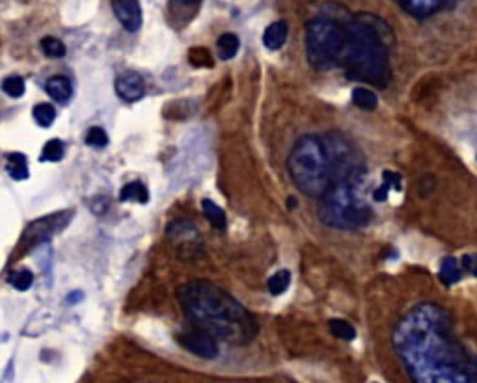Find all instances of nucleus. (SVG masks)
Here are the masks:
<instances>
[{
  "mask_svg": "<svg viewBox=\"0 0 477 383\" xmlns=\"http://www.w3.org/2000/svg\"><path fill=\"white\" fill-rule=\"evenodd\" d=\"M391 343L412 383H477V356L461 343L440 305L411 307L393 328Z\"/></svg>",
  "mask_w": 477,
  "mask_h": 383,
  "instance_id": "obj_1",
  "label": "nucleus"
},
{
  "mask_svg": "<svg viewBox=\"0 0 477 383\" xmlns=\"http://www.w3.org/2000/svg\"><path fill=\"white\" fill-rule=\"evenodd\" d=\"M178 300L186 317L215 339L245 346L258 335L259 326L252 313L211 281L196 279L181 285Z\"/></svg>",
  "mask_w": 477,
  "mask_h": 383,
  "instance_id": "obj_2",
  "label": "nucleus"
},
{
  "mask_svg": "<svg viewBox=\"0 0 477 383\" xmlns=\"http://www.w3.org/2000/svg\"><path fill=\"white\" fill-rule=\"evenodd\" d=\"M349 45L343 67L351 79L364 80L375 88H386L391 80L390 47L393 32L377 15L358 14L347 17Z\"/></svg>",
  "mask_w": 477,
  "mask_h": 383,
  "instance_id": "obj_3",
  "label": "nucleus"
},
{
  "mask_svg": "<svg viewBox=\"0 0 477 383\" xmlns=\"http://www.w3.org/2000/svg\"><path fill=\"white\" fill-rule=\"evenodd\" d=\"M365 173L351 179H336L321 196L319 220L334 229H360L371 222L373 212L360 196Z\"/></svg>",
  "mask_w": 477,
  "mask_h": 383,
  "instance_id": "obj_4",
  "label": "nucleus"
},
{
  "mask_svg": "<svg viewBox=\"0 0 477 383\" xmlns=\"http://www.w3.org/2000/svg\"><path fill=\"white\" fill-rule=\"evenodd\" d=\"M349 14L341 12H323L321 17L312 19L306 27V58L317 71L332 67H341L345 51L349 45L347 30Z\"/></svg>",
  "mask_w": 477,
  "mask_h": 383,
  "instance_id": "obj_5",
  "label": "nucleus"
},
{
  "mask_svg": "<svg viewBox=\"0 0 477 383\" xmlns=\"http://www.w3.org/2000/svg\"><path fill=\"white\" fill-rule=\"evenodd\" d=\"M287 170L298 190L310 198H321L332 183L330 160L323 138L313 134L298 138L289 153Z\"/></svg>",
  "mask_w": 477,
  "mask_h": 383,
  "instance_id": "obj_6",
  "label": "nucleus"
},
{
  "mask_svg": "<svg viewBox=\"0 0 477 383\" xmlns=\"http://www.w3.org/2000/svg\"><path fill=\"white\" fill-rule=\"evenodd\" d=\"M166 237L172 242L175 253L183 261H193V259L199 257V253L204 251L201 235L196 229V225L186 222V220H178V222L168 225Z\"/></svg>",
  "mask_w": 477,
  "mask_h": 383,
  "instance_id": "obj_7",
  "label": "nucleus"
},
{
  "mask_svg": "<svg viewBox=\"0 0 477 383\" xmlns=\"http://www.w3.org/2000/svg\"><path fill=\"white\" fill-rule=\"evenodd\" d=\"M71 216H73V212L67 211L56 212V214H51V216H47V218L36 220V222H32V224L28 225L25 238H30L32 242H38V244L49 242L56 233L62 231V229L71 222Z\"/></svg>",
  "mask_w": 477,
  "mask_h": 383,
  "instance_id": "obj_8",
  "label": "nucleus"
},
{
  "mask_svg": "<svg viewBox=\"0 0 477 383\" xmlns=\"http://www.w3.org/2000/svg\"><path fill=\"white\" fill-rule=\"evenodd\" d=\"M178 343L185 348L186 352H191L194 356L201 357V359H215L219 356V344L217 339L212 337L211 333H207L204 330H193L178 335Z\"/></svg>",
  "mask_w": 477,
  "mask_h": 383,
  "instance_id": "obj_9",
  "label": "nucleus"
},
{
  "mask_svg": "<svg viewBox=\"0 0 477 383\" xmlns=\"http://www.w3.org/2000/svg\"><path fill=\"white\" fill-rule=\"evenodd\" d=\"M112 12L127 32H138L142 27V8L138 0H110Z\"/></svg>",
  "mask_w": 477,
  "mask_h": 383,
  "instance_id": "obj_10",
  "label": "nucleus"
},
{
  "mask_svg": "<svg viewBox=\"0 0 477 383\" xmlns=\"http://www.w3.org/2000/svg\"><path fill=\"white\" fill-rule=\"evenodd\" d=\"M144 92H146L144 80L134 71H127V73L119 75L118 80H116V93L127 103H134V101L142 99Z\"/></svg>",
  "mask_w": 477,
  "mask_h": 383,
  "instance_id": "obj_11",
  "label": "nucleus"
},
{
  "mask_svg": "<svg viewBox=\"0 0 477 383\" xmlns=\"http://www.w3.org/2000/svg\"><path fill=\"white\" fill-rule=\"evenodd\" d=\"M445 0H399V4L403 6L404 12H408L411 15L417 17V19H425L431 17L444 6Z\"/></svg>",
  "mask_w": 477,
  "mask_h": 383,
  "instance_id": "obj_12",
  "label": "nucleus"
},
{
  "mask_svg": "<svg viewBox=\"0 0 477 383\" xmlns=\"http://www.w3.org/2000/svg\"><path fill=\"white\" fill-rule=\"evenodd\" d=\"M287 34H289V27L285 21H274L269 27L265 28L263 32V45L269 49V51H278L285 45L287 41Z\"/></svg>",
  "mask_w": 477,
  "mask_h": 383,
  "instance_id": "obj_13",
  "label": "nucleus"
},
{
  "mask_svg": "<svg viewBox=\"0 0 477 383\" xmlns=\"http://www.w3.org/2000/svg\"><path fill=\"white\" fill-rule=\"evenodd\" d=\"M47 93L53 97L56 103H67L73 95V86H71V80L64 77V75H56V77H51L47 80Z\"/></svg>",
  "mask_w": 477,
  "mask_h": 383,
  "instance_id": "obj_14",
  "label": "nucleus"
},
{
  "mask_svg": "<svg viewBox=\"0 0 477 383\" xmlns=\"http://www.w3.org/2000/svg\"><path fill=\"white\" fill-rule=\"evenodd\" d=\"M401 175H399L398 172H391V170H384L382 172V181H380V185L373 190V199L375 201H388V196H390L391 190L399 192L401 190Z\"/></svg>",
  "mask_w": 477,
  "mask_h": 383,
  "instance_id": "obj_15",
  "label": "nucleus"
},
{
  "mask_svg": "<svg viewBox=\"0 0 477 383\" xmlns=\"http://www.w3.org/2000/svg\"><path fill=\"white\" fill-rule=\"evenodd\" d=\"M440 281L445 285V287H451L461 281L463 278V268H461V263L458 259L455 257H445L440 265V274H438Z\"/></svg>",
  "mask_w": 477,
  "mask_h": 383,
  "instance_id": "obj_16",
  "label": "nucleus"
},
{
  "mask_svg": "<svg viewBox=\"0 0 477 383\" xmlns=\"http://www.w3.org/2000/svg\"><path fill=\"white\" fill-rule=\"evenodd\" d=\"M201 211H204V216L207 218V222H209L215 229L224 231L225 225H228V220H225L224 211H222L217 203H212L211 199H204V201H201Z\"/></svg>",
  "mask_w": 477,
  "mask_h": 383,
  "instance_id": "obj_17",
  "label": "nucleus"
},
{
  "mask_svg": "<svg viewBox=\"0 0 477 383\" xmlns=\"http://www.w3.org/2000/svg\"><path fill=\"white\" fill-rule=\"evenodd\" d=\"M241 41L235 34L225 32L222 34L217 41V53H219L220 60H232L235 58V54L238 53Z\"/></svg>",
  "mask_w": 477,
  "mask_h": 383,
  "instance_id": "obj_18",
  "label": "nucleus"
},
{
  "mask_svg": "<svg viewBox=\"0 0 477 383\" xmlns=\"http://www.w3.org/2000/svg\"><path fill=\"white\" fill-rule=\"evenodd\" d=\"M149 199V192H147L146 185H142L140 181L134 183H127L121 192H119V201H136V203H147Z\"/></svg>",
  "mask_w": 477,
  "mask_h": 383,
  "instance_id": "obj_19",
  "label": "nucleus"
},
{
  "mask_svg": "<svg viewBox=\"0 0 477 383\" xmlns=\"http://www.w3.org/2000/svg\"><path fill=\"white\" fill-rule=\"evenodd\" d=\"M6 170L10 173V177L15 179V181H25L28 179V166H27V157L23 153H12L8 157Z\"/></svg>",
  "mask_w": 477,
  "mask_h": 383,
  "instance_id": "obj_20",
  "label": "nucleus"
},
{
  "mask_svg": "<svg viewBox=\"0 0 477 383\" xmlns=\"http://www.w3.org/2000/svg\"><path fill=\"white\" fill-rule=\"evenodd\" d=\"M352 103H354V106H358L360 110H365V112H371L378 105L377 95H375L369 88L365 86L354 88V90H352Z\"/></svg>",
  "mask_w": 477,
  "mask_h": 383,
  "instance_id": "obj_21",
  "label": "nucleus"
},
{
  "mask_svg": "<svg viewBox=\"0 0 477 383\" xmlns=\"http://www.w3.org/2000/svg\"><path fill=\"white\" fill-rule=\"evenodd\" d=\"M291 285V272L289 270H276L271 278L267 279V289L272 296H282Z\"/></svg>",
  "mask_w": 477,
  "mask_h": 383,
  "instance_id": "obj_22",
  "label": "nucleus"
},
{
  "mask_svg": "<svg viewBox=\"0 0 477 383\" xmlns=\"http://www.w3.org/2000/svg\"><path fill=\"white\" fill-rule=\"evenodd\" d=\"M328 328H330V333L334 337L341 339V341H354L356 339V330L351 322H347L343 318H332L328 322Z\"/></svg>",
  "mask_w": 477,
  "mask_h": 383,
  "instance_id": "obj_23",
  "label": "nucleus"
},
{
  "mask_svg": "<svg viewBox=\"0 0 477 383\" xmlns=\"http://www.w3.org/2000/svg\"><path fill=\"white\" fill-rule=\"evenodd\" d=\"M41 51L49 58H64L66 56V45L58 40V38H53V36H47L41 40Z\"/></svg>",
  "mask_w": 477,
  "mask_h": 383,
  "instance_id": "obj_24",
  "label": "nucleus"
},
{
  "mask_svg": "<svg viewBox=\"0 0 477 383\" xmlns=\"http://www.w3.org/2000/svg\"><path fill=\"white\" fill-rule=\"evenodd\" d=\"M62 159H64V144L56 138L49 140L41 151V162H58Z\"/></svg>",
  "mask_w": 477,
  "mask_h": 383,
  "instance_id": "obj_25",
  "label": "nucleus"
},
{
  "mask_svg": "<svg viewBox=\"0 0 477 383\" xmlns=\"http://www.w3.org/2000/svg\"><path fill=\"white\" fill-rule=\"evenodd\" d=\"M34 119L40 127H51L56 119V110H54L53 105H47V103H41V105L34 106Z\"/></svg>",
  "mask_w": 477,
  "mask_h": 383,
  "instance_id": "obj_26",
  "label": "nucleus"
},
{
  "mask_svg": "<svg viewBox=\"0 0 477 383\" xmlns=\"http://www.w3.org/2000/svg\"><path fill=\"white\" fill-rule=\"evenodd\" d=\"M8 283L12 285L14 289H17V291L25 292L32 287L34 274L30 270H25V268H23V270L12 272V274L8 276Z\"/></svg>",
  "mask_w": 477,
  "mask_h": 383,
  "instance_id": "obj_27",
  "label": "nucleus"
},
{
  "mask_svg": "<svg viewBox=\"0 0 477 383\" xmlns=\"http://www.w3.org/2000/svg\"><path fill=\"white\" fill-rule=\"evenodd\" d=\"M25 80L21 79V77H8V79H4V82H2V92L6 93V95H10V97H14V99H19V97H23L25 95Z\"/></svg>",
  "mask_w": 477,
  "mask_h": 383,
  "instance_id": "obj_28",
  "label": "nucleus"
},
{
  "mask_svg": "<svg viewBox=\"0 0 477 383\" xmlns=\"http://www.w3.org/2000/svg\"><path fill=\"white\" fill-rule=\"evenodd\" d=\"M86 144L99 149V147H105L108 144V136H106V133L101 127H92L86 133Z\"/></svg>",
  "mask_w": 477,
  "mask_h": 383,
  "instance_id": "obj_29",
  "label": "nucleus"
},
{
  "mask_svg": "<svg viewBox=\"0 0 477 383\" xmlns=\"http://www.w3.org/2000/svg\"><path fill=\"white\" fill-rule=\"evenodd\" d=\"M188 60H191V64L196 67H211L212 66V58L211 54H209V51L207 49H193L191 51V54H188Z\"/></svg>",
  "mask_w": 477,
  "mask_h": 383,
  "instance_id": "obj_30",
  "label": "nucleus"
},
{
  "mask_svg": "<svg viewBox=\"0 0 477 383\" xmlns=\"http://www.w3.org/2000/svg\"><path fill=\"white\" fill-rule=\"evenodd\" d=\"M461 268H463V274H470L474 278H477V253H470V255H464L461 261Z\"/></svg>",
  "mask_w": 477,
  "mask_h": 383,
  "instance_id": "obj_31",
  "label": "nucleus"
},
{
  "mask_svg": "<svg viewBox=\"0 0 477 383\" xmlns=\"http://www.w3.org/2000/svg\"><path fill=\"white\" fill-rule=\"evenodd\" d=\"M179 2H183L186 6H198L201 0H179Z\"/></svg>",
  "mask_w": 477,
  "mask_h": 383,
  "instance_id": "obj_32",
  "label": "nucleus"
}]
</instances>
